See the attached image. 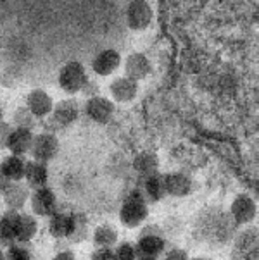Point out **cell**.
Listing matches in <instances>:
<instances>
[{
	"instance_id": "cell-1",
	"label": "cell",
	"mask_w": 259,
	"mask_h": 260,
	"mask_svg": "<svg viewBox=\"0 0 259 260\" xmlns=\"http://www.w3.org/2000/svg\"><path fill=\"white\" fill-rule=\"evenodd\" d=\"M135 248V258L137 260H157L166 248V240L161 235L159 228L149 226L140 233Z\"/></svg>"
},
{
	"instance_id": "cell-2",
	"label": "cell",
	"mask_w": 259,
	"mask_h": 260,
	"mask_svg": "<svg viewBox=\"0 0 259 260\" xmlns=\"http://www.w3.org/2000/svg\"><path fill=\"white\" fill-rule=\"evenodd\" d=\"M149 215V205L143 200L140 189L131 191L128 197L123 200L120 209V221L126 228H138L140 224L147 219Z\"/></svg>"
},
{
	"instance_id": "cell-3",
	"label": "cell",
	"mask_w": 259,
	"mask_h": 260,
	"mask_svg": "<svg viewBox=\"0 0 259 260\" xmlns=\"http://www.w3.org/2000/svg\"><path fill=\"white\" fill-rule=\"evenodd\" d=\"M57 81H59L61 90L66 91V93L69 95L78 93V91H81L85 88L87 81H89L85 66L78 62V60H69V62H66L61 68Z\"/></svg>"
},
{
	"instance_id": "cell-4",
	"label": "cell",
	"mask_w": 259,
	"mask_h": 260,
	"mask_svg": "<svg viewBox=\"0 0 259 260\" xmlns=\"http://www.w3.org/2000/svg\"><path fill=\"white\" fill-rule=\"evenodd\" d=\"M152 19H154V12L147 0H131L126 7V24L130 29L142 31L151 26Z\"/></svg>"
},
{
	"instance_id": "cell-5",
	"label": "cell",
	"mask_w": 259,
	"mask_h": 260,
	"mask_svg": "<svg viewBox=\"0 0 259 260\" xmlns=\"http://www.w3.org/2000/svg\"><path fill=\"white\" fill-rule=\"evenodd\" d=\"M30 152H32V155H33V160L47 164V162L52 160V158L57 155V152H59V140L52 133H40V135L33 136V143H32Z\"/></svg>"
},
{
	"instance_id": "cell-6",
	"label": "cell",
	"mask_w": 259,
	"mask_h": 260,
	"mask_svg": "<svg viewBox=\"0 0 259 260\" xmlns=\"http://www.w3.org/2000/svg\"><path fill=\"white\" fill-rule=\"evenodd\" d=\"M232 260H257V229L249 228L237 238Z\"/></svg>"
},
{
	"instance_id": "cell-7",
	"label": "cell",
	"mask_w": 259,
	"mask_h": 260,
	"mask_svg": "<svg viewBox=\"0 0 259 260\" xmlns=\"http://www.w3.org/2000/svg\"><path fill=\"white\" fill-rule=\"evenodd\" d=\"M114 111H116L114 102H111L109 99L100 96V95L90 96L85 105L87 116H89L92 121L99 122V124H107L114 116Z\"/></svg>"
},
{
	"instance_id": "cell-8",
	"label": "cell",
	"mask_w": 259,
	"mask_h": 260,
	"mask_svg": "<svg viewBox=\"0 0 259 260\" xmlns=\"http://www.w3.org/2000/svg\"><path fill=\"white\" fill-rule=\"evenodd\" d=\"M32 202V209L35 215H40V217H50L52 214L57 212V198L55 193L50 188L43 186L35 189L30 197Z\"/></svg>"
},
{
	"instance_id": "cell-9",
	"label": "cell",
	"mask_w": 259,
	"mask_h": 260,
	"mask_svg": "<svg viewBox=\"0 0 259 260\" xmlns=\"http://www.w3.org/2000/svg\"><path fill=\"white\" fill-rule=\"evenodd\" d=\"M230 214H232V217L235 219L237 224H247L256 219L257 205L252 197H249L247 193H240V195H237L235 200L232 202Z\"/></svg>"
},
{
	"instance_id": "cell-10",
	"label": "cell",
	"mask_w": 259,
	"mask_h": 260,
	"mask_svg": "<svg viewBox=\"0 0 259 260\" xmlns=\"http://www.w3.org/2000/svg\"><path fill=\"white\" fill-rule=\"evenodd\" d=\"M26 109L33 117H47L54 109V100L45 90L37 88L26 96Z\"/></svg>"
},
{
	"instance_id": "cell-11",
	"label": "cell",
	"mask_w": 259,
	"mask_h": 260,
	"mask_svg": "<svg viewBox=\"0 0 259 260\" xmlns=\"http://www.w3.org/2000/svg\"><path fill=\"white\" fill-rule=\"evenodd\" d=\"M164 188L166 195L183 198L190 195L192 189H194V179L185 173H169L164 174Z\"/></svg>"
},
{
	"instance_id": "cell-12",
	"label": "cell",
	"mask_w": 259,
	"mask_h": 260,
	"mask_svg": "<svg viewBox=\"0 0 259 260\" xmlns=\"http://www.w3.org/2000/svg\"><path fill=\"white\" fill-rule=\"evenodd\" d=\"M121 66V54L114 48H105V50L99 52L92 60V69L99 76H111Z\"/></svg>"
},
{
	"instance_id": "cell-13",
	"label": "cell",
	"mask_w": 259,
	"mask_h": 260,
	"mask_svg": "<svg viewBox=\"0 0 259 260\" xmlns=\"http://www.w3.org/2000/svg\"><path fill=\"white\" fill-rule=\"evenodd\" d=\"M152 73V64L149 60L147 55L135 52L130 54L125 60V76L133 79V81H140V79H146L149 74Z\"/></svg>"
},
{
	"instance_id": "cell-14",
	"label": "cell",
	"mask_w": 259,
	"mask_h": 260,
	"mask_svg": "<svg viewBox=\"0 0 259 260\" xmlns=\"http://www.w3.org/2000/svg\"><path fill=\"white\" fill-rule=\"evenodd\" d=\"M109 91H111L114 102L128 104L131 100H135V96L138 93V83L130 78H126V76L116 78L111 83V86H109Z\"/></svg>"
},
{
	"instance_id": "cell-15",
	"label": "cell",
	"mask_w": 259,
	"mask_h": 260,
	"mask_svg": "<svg viewBox=\"0 0 259 260\" xmlns=\"http://www.w3.org/2000/svg\"><path fill=\"white\" fill-rule=\"evenodd\" d=\"M33 143V131L26 127H12V133L7 140V150L11 155H21L30 152Z\"/></svg>"
},
{
	"instance_id": "cell-16",
	"label": "cell",
	"mask_w": 259,
	"mask_h": 260,
	"mask_svg": "<svg viewBox=\"0 0 259 260\" xmlns=\"http://www.w3.org/2000/svg\"><path fill=\"white\" fill-rule=\"evenodd\" d=\"M143 200L147 204H157L166 197V188H164V174H152L143 178V186L140 189Z\"/></svg>"
},
{
	"instance_id": "cell-17",
	"label": "cell",
	"mask_w": 259,
	"mask_h": 260,
	"mask_svg": "<svg viewBox=\"0 0 259 260\" xmlns=\"http://www.w3.org/2000/svg\"><path fill=\"white\" fill-rule=\"evenodd\" d=\"M50 114L54 116V122L57 126L66 127L78 119V102L76 100H63L59 104H54Z\"/></svg>"
},
{
	"instance_id": "cell-18",
	"label": "cell",
	"mask_w": 259,
	"mask_h": 260,
	"mask_svg": "<svg viewBox=\"0 0 259 260\" xmlns=\"http://www.w3.org/2000/svg\"><path fill=\"white\" fill-rule=\"evenodd\" d=\"M24 179H26V186L28 188H43L47 186V179H49V167L43 162H26V169H24Z\"/></svg>"
},
{
	"instance_id": "cell-19",
	"label": "cell",
	"mask_w": 259,
	"mask_h": 260,
	"mask_svg": "<svg viewBox=\"0 0 259 260\" xmlns=\"http://www.w3.org/2000/svg\"><path fill=\"white\" fill-rule=\"evenodd\" d=\"M17 222H19V212L17 210H7V212L2 214V217H0V241H2V245L11 246L17 243Z\"/></svg>"
},
{
	"instance_id": "cell-20",
	"label": "cell",
	"mask_w": 259,
	"mask_h": 260,
	"mask_svg": "<svg viewBox=\"0 0 259 260\" xmlns=\"http://www.w3.org/2000/svg\"><path fill=\"white\" fill-rule=\"evenodd\" d=\"M26 158L21 155H7L0 162V171L11 183H19L24 179Z\"/></svg>"
},
{
	"instance_id": "cell-21",
	"label": "cell",
	"mask_w": 259,
	"mask_h": 260,
	"mask_svg": "<svg viewBox=\"0 0 259 260\" xmlns=\"http://www.w3.org/2000/svg\"><path fill=\"white\" fill-rule=\"evenodd\" d=\"M30 198V189L23 183H11V186L4 193V202L9 207V210H17L19 212Z\"/></svg>"
},
{
	"instance_id": "cell-22",
	"label": "cell",
	"mask_w": 259,
	"mask_h": 260,
	"mask_svg": "<svg viewBox=\"0 0 259 260\" xmlns=\"http://www.w3.org/2000/svg\"><path fill=\"white\" fill-rule=\"evenodd\" d=\"M71 219L73 215L68 212H54L49 217V233L57 240H68L69 231H71Z\"/></svg>"
},
{
	"instance_id": "cell-23",
	"label": "cell",
	"mask_w": 259,
	"mask_h": 260,
	"mask_svg": "<svg viewBox=\"0 0 259 260\" xmlns=\"http://www.w3.org/2000/svg\"><path fill=\"white\" fill-rule=\"evenodd\" d=\"M133 169L137 171L138 174H142L143 178L152 176V174L159 173V171H157L159 169V158L152 152H142L133 158Z\"/></svg>"
},
{
	"instance_id": "cell-24",
	"label": "cell",
	"mask_w": 259,
	"mask_h": 260,
	"mask_svg": "<svg viewBox=\"0 0 259 260\" xmlns=\"http://www.w3.org/2000/svg\"><path fill=\"white\" fill-rule=\"evenodd\" d=\"M38 231V222L32 214H19V222H17L16 241L21 243H30Z\"/></svg>"
},
{
	"instance_id": "cell-25",
	"label": "cell",
	"mask_w": 259,
	"mask_h": 260,
	"mask_svg": "<svg viewBox=\"0 0 259 260\" xmlns=\"http://www.w3.org/2000/svg\"><path fill=\"white\" fill-rule=\"evenodd\" d=\"M118 241V231L109 224H102L95 229L94 233V243L99 248H112Z\"/></svg>"
},
{
	"instance_id": "cell-26",
	"label": "cell",
	"mask_w": 259,
	"mask_h": 260,
	"mask_svg": "<svg viewBox=\"0 0 259 260\" xmlns=\"http://www.w3.org/2000/svg\"><path fill=\"white\" fill-rule=\"evenodd\" d=\"M71 231H69L68 240L71 243H81L87 238V228H89V222H87V217L83 214H71Z\"/></svg>"
},
{
	"instance_id": "cell-27",
	"label": "cell",
	"mask_w": 259,
	"mask_h": 260,
	"mask_svg": "<svg viewBox=\"0 0 259 260\" xmlns=\"http://www.w3.org/2000/svg\"><path fill=\"white\" fill-rule=\"evenodd\" d=\"M6 255V260H32L33 258V246L32 243H17L7 246V253Z\"/></svg>"
},
{
	"instance_id": "cell-28",
	"label": "cell",
	"mask_w": 259,
	"mask_h": 260,
	"mask_svg": "<svg viewBox=\"0 0 259 260\" xmlns=\"http://www.w3.org/2000/svg\"><path fill=\"white\" fill-rule=\"evenodd\" d=\"M114 260H137L135 258V248L131 243H121L116 250H112Z\"/></svg>"
},
{
	"instance_id": "cell-29",
	"label": "cell",
	"mask_w": 259,
	"mask_h": 260,
	"mask_svg": "<svg viewBox=\"0 0 259 260\" xmlns=\"http://www.w3.org/2000/svg\"><path fill=\"white\" fill-rule=\"evenodd\" d=\"M12 133V126L9 122H0V150L7 148V140Z\"/></svg>"
},
{
	"instance_id": "cell-30",
	"label": "cell",
	"mask_w": 259,
	"mask_h": 260,
	"mask_svg": "<svg viewBox=\"0 0 259 260\" xmlns=\"http://www.w3.org/2000/svg\"><path fill=\"white\" fill-rule=\"evenodd\" d=\"M92 260H114L112 248H99L92 253Z\"/></svg>"
},
{
	"instance_id": "cell-31",
	"label": "cell",
	"mask_w": 259,
	"mask_h": 260,
	"mask_svg": "<svg viewBox=\"0 0 259 260\" xmlns=\"http://www.w3.org/2000/svg\"><path fill=\"white\" fill-rule=\"evenodd\" d=\"M164 260H188V253L182 248H175L166 253Z\"/></svg>"
},
{
	"instance_id": "cell-32",
	"label": "cell",
	"mask_w": 259,
	"mask_h": 260,
	"mask_svg": "<svg viewBox=\"0 0 259 260\" xmlns=\"http://www.w3.org/2000/svg\"><path fill=\"white\" fill-rule=\"evenodd\" d=\"M52 260H76V258H74V253L73 252L66 250V252H59Z\"/></svg>"
},
{
	"instance_id": "cell-33",
	"label": "cell",
	"mask_w": 259,
	"mask_h": 260,
	"mask_svg": "<svg viewBox=\"0 0 259 260\" xmlns=\"http://www.w3.org/2000/svg\"><path fill=\"white\" fill-rule=\"evenodd\" d=\"M11 186V181H9V179L6 178V176H4V173L2 171H0V193H6V189Z\"/></svg>"
},
{
	"instance_id": "cell-34",
	"label": "cell",
	"mask_w": 259,
	"mask_h": 260,
	"mask_svg": "<svg viewBox=\"0 0 259 260\" xmlns=\"http://www.w3.org/2000/svg\"><path fill=\"white\" fill-rule=\"evenodd\" d=\"M0 260H6V255H4L2 250H0Z\"/></svg>"
},
{
	"instance_id": "cell-35",
	"label": "cell",
	"mask_w": 259,
	"mask_h": 260,
	"mask_svg": "<svg viewBox=\"0 0 259 260\" xmlns=\"http://www.w3.org/2000/svg\"><path fill=\"white\" fill-rule=\"evenodd\" d=\"M2 116H4V114H2V107H0V122H2Z\"/></svg>"
},
{
	"instance_id": "cell-36",
	"label": "cell",
	"mask_w": 259,
	"mask_h": 260,
	"mask_svg": "<svg viewBox=\"0 0 259 260\" xmlns=\"http://www.w3.org/2000/svg\"><path fill=\"white\" fill-rule=\"evenodd\" d=\"M192 260H208V258H203V257H197V258H192Z\"/></svg>"
}]
</instances>
